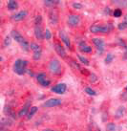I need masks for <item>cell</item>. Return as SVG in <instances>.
Listing matches in <instances>:
<instances>
[{
    "label": "cell",
    "instance_id": "12",
    "mask_svg": "<svg viewBox=\"0 0 127 131\" xmlns=\"http://www.w3.org/2000/svg\"><path fill=\"white\" fill-rule=\"evenodd\" d=\"M28 15V12L25 11V10H23V11H20L16 13L15 15H11V19L14 20V21H21L23 19L25 18L26 16Z\"/></svg>",
    "mask_w": 127,
    "mask_h": 131
},
{
    "label": "cell",
    "instance_id": "1",
    "mask_svg": "<svg viewBox=\"0 0 127 131\" xmlns=\"http://www.w3.org/2000/svg\"><path fill=\"white\" fill-rule=\"evenodd\" d=\"M11 37H13V38H14V39H15V41H16V42L21 46V48L23 49V50H25V51H29L30 49H31V44H30L29 42H28V41L23 37V36H22L19 32L14 30V31H11Z\"/></svg>",
    "mask_w": 127,
    "mask_h": 131
},
{
    "label": "cell",
    "instance_id": "17",
    "mask_svg": "<svg viewBox=\"0 0 127 131\" xmlns=\"http://www.w3.org/2000/svg\"><path fill=\"white\" fill-rule=\"evenodd\" d=\"M7 7H8V9H9V10L14 11V10H15V9H17L18 3L16 2V1H15V0H10V1L8 2V4H7Z\"/></svg>",
    "mask_w": 127,
    "mask_h": 131
},
{
    "label": "cell",
    "instance_id": "20",
    "mask_svg": "<svg viewBox=\"0 0 127 131\" xmlns=\"http://www.w3.org/2000/svg\"><path fill=\"white\" fill-rule=\"evenodd\" d=\"M44 4L47 6H54V5L59 4V0H45Z\"/></svg>",
    "mask_w": 127,
    "mask_h": 131
},
{
    "label": "cell",
    "instance_id": "27",
    "mask_svg": "<svg viewBox=\"0 0 127 131\" xmlns=\"http://www.w3.org/2000/svg\"><path fill=\"white\" fill-rule=\"evenodd\" d=\"M113 15H114V16H115V17H120V16L122 15V12H121V10H120V9H117V10H115V11H114Z\"/></svg>",
    "mask_w": 127,
    "mask_h": 131
},
{
    "label": "cell",
    "instance_id": "29",
    "mask_svg": "<svg viewBox=\"0 0 127 131\" xmlns=\"http://www.w3.org/2000/svg\"><path fill=\"white\" fill-rule=\"evenodd\" d=\"M113 59H114V56L112 54H108L107 57L105 58V62L106 63H111L113 61Z\"/></svg>",
    "mask_w": 127,
    "mask_h": 131
},
{
    "label": "cell",
    "instance_id": "34",
    "mask_svg": "<svg viewBox=\"0 0 127 131\" xmlns=\"http://www.w3.org/2000/svg\"><path fill=\"white\" fill-rule=\"evenodd\" d=\"M126 91H127V87H126Z\"/></svg>",
    "mask_w": 127,
    "mask_h": 131
},
{
    "label": "cell",
    "instance_id": "16",
    "mask_svg": "<svg viewBox=\"0 0 127 131\" xmlns=\"http://www.w3.org/2000/svg\"><path fill=\"white\" fill-rule=\"evenodd\" d=\"M79 50L82 53H91L92 52V47H90L84 41H82V42L79 43Z\"/></svg>",
    "mask_w": 127,
    "mask_h": 131
},
{
    "label": "cell",
    "instance_id": "8",
    "mask_svg": "<svg viewBox=\"0 0 127 131\" xmlns=\"http://www.w3.org/2000/svg\"><path fill=\"white\" fill-rule=\"evenodd\" d=\"M31 49L33 51V59L34 60H39L40 58H41V55H42L41 47L36 43H31Z\"/></svg>",
    "mask_w": 127,
    "mask_h": 131
},
{
    "label": "cell",
    "instance_id": "18",
    "mask_svg": "<svg viewBox=\"0 0 127 131\" xmlns=\"http://www.w3.org/2000/svg\"><path fill=\"white\" fill-rule=\"evenodd\" d=\"M29 108H31V104L30 103H27L23 108H22L20 111H19V113H18V116L19 117H23L25 116L26 114H27V112L29 111Z\"/></svg>",
    "mask_w": 127,
    "mask_h": 131
},
{
    "label": "cell",
    "instance_id": "9",
    "mask_svg": "<svg viewBox=\"0 0 127 131\" xmlns=\"http://www.w3.org/2000/svg\"><path fill=\"white\" fill-rule=\"evenodd\" d=\"M80 16L77 15H71L67 18V23L71 27H76L80 24Z\"/></svg>",
    "mask_w": 127,
    "mask_h": 131
},
{
    "label": "cell",
    "instance_id": "6",
    "mask_svg": "<svg viewBox=\"0 0 127 131\" xmlns=\"http://www.w3.org/2000/svg\"><path fill=\"white\" fill-rule=\"evenodd\" d=\"M93 43L95 44V46L97 48V52L98 54L101 55L102 53L105 50V42L104 40L100 38V37H95L93 38Z\"/></svg>",
    "mask_w": 127,
    "mask_h": 131
},
{
    "label": "cell",
    "instance_id": "5",
    "mask_svg": "<svg viewBox=\"0 0 127 131\" xmlns=\"http://www.w3.org/2000/svg\"><path fill=\"white\" fill-rule=\"evenodd\" d=\"M49 70L54 75H59L61 73V64L57 59H52L49 63Z\"/></svg>",
    "mask_w": 127,
    "mask_h": 131
},
{
    "label": "cell",
    "instance_id": "19",
    "mask_svg": "<svg viewBox=\"0 0 127 131\" xmlns=\"http://www.w3.org/2000/svg\"><path fill=\"white\" fill-rule=\"evenodd\" d=\"M37 110H38V108H37L36 106H33V107H31V109H30L29 112H28V120H30V119H32V118H33V115L37 112Z\"/></svg>",
    "mask_w": 127,
    "mask_h": 131
},
{
    "label": "cell",
    "instance_id": "33",
    "mask_svg": "<svg viewBox=\"0 0 127 131\" xmlns=\"http://www.w3.org/2000/svg\"><path fill=\"white\" fill-rule=\"evenodd\" d=\"M71 64H72L76 69H78V70H81V68H80V66H79V64L78 63H76V61H71Z\"/></svg>",
    "mask_w": 127,
    "mask_h": 131
},
{
    "label": "cell",
    "instance_id": "3",
    "mask_svg": "<svg viewBox=\"0 0 127 131\" xmlns=\"http://www.w3.org/2000/svg\"><path fill=\"white\" fill-rule=\"evenodd\" d=\"M28 65V61L27 60H24V59H21V58H18L15 60V62L14 63V72L16 73L19 76H22L26 73V67Z\"/></svg>",
    "mask_w": 127,
    "mask_h": 131
},
{
    "label": "cell",
    "instance_id": "28",
    "mask_svg": "<svg viewBox=\"0 0 127 131\" xmlns=\"http://www.w3.org/2000/svg\"><path fill=\"white\" fill-rule=\"evenodd\" d=\"M44 37L46 38V39H51V37H52V34L51 32H50V30H48L46 29V31L44 32Z\"/></svg>",
    "mask_w": 127,
    "mask_h": 131
},
{
    "label": "cell",
    "instance_id": "23",
    "mask_svg": "<svg viewBox=\"0 0 127 131\" xmlns=\"http://www.w3.org/2000/svg\"><path fill=\"white\" fill-rule=\"evenodd\" d=\"M113 3L116 4V5H119V6L126 7L127 6V0H125V1H121V0H115V1H113Z\"/></svg>",
    "mask_w": 127,
    "mask_h": 131
},
{
    "label": "cell",
    "instance_id": "14",
    "mask_svg": "<svg viewBox=\"0 0 127 131\" xmlns=\"http://www.w3.org/2000/svg\"><path fill=\"white\" fill-rule=\"evenodd\" d=\"M59 37H60L62 41L65 43L66 46L71 49V41H70V38H69V37L65 34L64 31H59Z\"/></svg>",
    "mask_w": 127,
    "mask_h": 131
},
{
    "label": "cell",
    "instance_id": "13",
    "mask_svg": "<svg viewBox=\"0 0 127 131\" xmlns=\"http://www.w3.org/2000/svg\"><path fill=\"white\" fill-rule=\"evenodd\" d=\"M54 49H55V51H56V53H57V55L59 57H61L62 58H66V51L62 45H60L59 43H55L54 44Z\"/></svg>",
    "mask_w": 127,
    "mask_h": 131
},
{
    "label": "cell",
    "instance_id": "21",
    "mask_svg": "<svg viewBox=\"0 0 127 131\" xmlns=\"http://www.w3.org/2000/svg\"><path fill=\"white\" fill-rule=\"evenodd\" d=\"M124 112H125V108H124L123 106H120V107H119V108H118V110H117V114H116L117 118H120L121 116H123Z\"/></svg>",
    "mask_w": 127,
    "mask_h": 131
},
{
    "label": "cell",
    "instance_id": "25",
    "mask_svg": "<svg viewBox=\"0 0 127 131\" xmlns=\"http://www.w3.org/2000/svg\"><path fill=\"white\" fill-rule=\"evenodd\" d=\"M77 58H78V59L80 60V62H82L85 65H89V60H88L86 58H84V57H82V56H80V55L77 56Z\"/></svg>",
    "mask_w": 127,
    "mask_h": 131
},
{
    "label": "cell",
    "instance_id": "32",
    "mask_svg": "<svg viewBox=\"0 0 127 131\" xmlns=\"http://www.w3.org/2000/svg\"><path fill=\"white\" fill-rule=\"evenodd\" d=\"M89 80H90V81H92V82H95V81H97V80H98V78H97V76L94 75V74H91Z\"/></svg>",
    "mask_w": 127,
    "mask_h": 131
},
{
    "label": "cell",
    "instance_id": "22",
    "mask_svg": "<svg viewBox=\"0 0 127 131\" xmlns=\"http://www.w3.org/2000/svg\"><path fill=\"white\" fill-rule=\"evenodd\" d=\"M127 28V15L124 16V21L122 23H120L119 24V29L120 30H123Z\"/></svg>",
    "mask_w": 127,
    "mask_h": 131
},
{
    "label": "cell",
    "instance_id": "7",
    "mask_svg": "<svg viewBox=\"0 0 127 131\" xmlns=\"http://www.w3.org/2000/svg\"><path fill=\"white\" fill-rule=\"evenodd\" d=\"M36 80H37V82H38L41 86H43V87H48V86L51 84V80L48 79L45 73L38 74L37 77H36Z\"/></svg>",
    "mask_w": 127,
    "mask_h": 131
},
{
    "label": "cell",
    "instance_id": "2",
    "mask_svg": "<svg viewBox=\"0 0 127 131\" xmlns=\"http://www.w3.org/2000/svg\"><path fill=\"white\" fill-rule=\"evenodd\" d=\"M34 36L39 40H43V38H45L43 29H42V16L41 15H36L34 19Z\"/></svg>",
    "mask_w": 127,
    "mask_h": 131
},
{
    "label": "cell",
    "instance_id": "11",
    "mask_svg": "<svg viewBox=\"0 0 127 131\" xmlns=\"http://www.w3.org/2000/svg\"><path fill=\"white\" fill-rule=\"evenodd\" d=\"M51 90H52V92H54V93L62 95L66 92L67 86H66L65 83H58V84H56V85H54V87H52Z\"/></svg>",
    "mask_w": 127,
    "mask_h": 131
},
{
    "label": "cell",
    "instance_id": "15",
    "mask_svg": "<svg viewBox=\"0 0 127 131\" xmlns=\"http://www.w3.org/2000/svg\"><path fill=\"white\" fill-rule=\"evenodd\" d=\"M49 18H50V21L53 25H55L56 23H57V20H58V17H57V13L55 10H52L50 12V16H49Z\"/></svg>",
    "mask_w": 127,
    "mask_h": 131
},
{
    "label": "cell",
    "instance_id": "4",
    "mask_svg": "<svg viewBox=\"0 0 127 131\" xmlns=\"http://www.w3.org/2000/svg\"><path fill=\"white\" fill-rule=\"evenodd\" d=\"M113 29V26L111 24H104V25H98L94 24L90 27V32L94 34L98 33H109Z\"/></svg>",
    "mask_w": 127,
    "mask_h": 131
},
{
    "label": "cell",
    "instance_id": "10",
    "mask_svg": "<svg viewBox=\"0 0 127 131\" xmlns=\"http://www.w3.org/2000/svg\"><path fill=\"white\" fill-rule=\"evenodd\" d=\"M61 100L59 99H50L44 102L42 106L46 107V108H50V107H54V106H58L61 104Z\"/></svg>",
    "mask_w": 127,
    "mask_h": 131
},
{
    "label": "cell",
    "instance_id": "30",
    "mask_svg": "<svg viewBox=\"0 0 127 131\" xmlns=\"http://www.w3.org/2000/svg\"><path fill=\"white\" fill-rule=\"evenodd\" d=\"M107 130L108 131H116V125L115 124H107Z\"/></svg>",
    "mask_w": 127,
    "mask_h": 131
},
{
    "label": "cell",
    "instance_id": "26",
    "mask_svg": "<svg viewBox=\"0 0 127 131\" xmlns=\"http://www.w3.org/2000/svg\"><path fill=\"white\" fill-rule=\"evenodd\" d=\"M85 92H86L88 95H90V96H96V95H97V92L95 91V90H93V89L90 87L86 88V89H85Z\"/></svg>",
    "mask_w": 127,
    "mask_h": 131
},
{
    "label": "cell",
    "instance_id": "24",
    "mask_svg": "<svg viewBox=\"0 0 127 131\" xmlns=\"http://www.w3.org/2000/svg\"><path fill=\"white\" fill-rule=\"evenodd\" d=\"M11 37H5V39H4V42H3L4 47H8L9 45H11Z\"/></svg>",
    "mask_w": 127,
    "mask_h": 131
},
{
    "label": "cell",
    "instance_id": "31",
    "mask_svg": "<svg viewBox=\"0 0 127 131\" xmlns=\"http://www.w3.org/2000/svg\"><path fill=\"white\" fill-rule=\"evenodd\" d=\"M73 8L76 9V10H80V9H82V4L75 2V3H73Z\"/></svg>",
    "mask_w": 127,
    "mask_h": 131
}]
</instances>
